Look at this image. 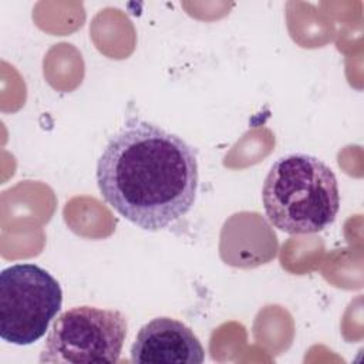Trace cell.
<instances>
[{
	"instance_id": "5",
	"label": "cell",
	"mask_w": 364,
	"mask_h": 364,
	"mask_svg": "<svg viewBox=\"0 0 364 364\" xmlns=\"http://www.w3.org/2000/svg\"><path fill=\"white\" fill-rule=\"evenodd\" d=\"M205 350L193 331L171 317H156L141 327L131 347L134 363L200 364Z\"/></svg>"
},
{
	"instance_id": "1",
	"label": "cell",
	"mask_w": 364,
	"mask_h": 364,
	"mask_svg": "<svg viewBox=\"0 0 364 364\" xmlns=\"http://www.w3.org/2000/svg\"><path fill=\"white\" fill-rule=\"evenodd\" d=\"M95 176L104 200L124 219L151 232L191 210L199 182L192 146L138 117L128 118L109 138Z\"/></svg>"
},
{
	"instance_id": "4",
	"label": "cell",
	"mask_w": 364,
	"mask_h": 364,
	"mask_svg": "<svg viewBox=\"0 0 364 364\" xmlns=\"http://www.w3.org/2000/svg\"><path fill=\"white\" fill-rule=\"evenodd\" d=\"M127 328V318L118 310L91 306L73 307L55 318L40 363H117Z\"/></svg>"
},
{
	"instance_id": "2",
	"label": "cell",
	"mask_w": 364,
	"mask_h": 364,
	"mask_svg": "<svg viewBox=\"0 0 364 364\" xmlns=\"http://www.w3.org/2000/svg\"><path fill=\"white\" fill-rule=\"evenodd\" d=\"M269 222L289 235L317 233L330 226L338 213V182L321 159L307 154L279 158L262 189Z\"/></svg>"
},
{
	"instance_id": "3",
	"label": "cell",
	"mask_w": 364,
	"mask_h": 364,
	"mask_svg": "<svg viewBox=\"0 0 364 364\" xmlns=\"http://www.w3.org/2000/svg\"><path fill=\"white\" fill-rule=\"evenodd\" d=\"M63 303L60 283L43 267L17 263L0 273V337L28 346L48 330Z\"/></svg>"
}]
</instances>
